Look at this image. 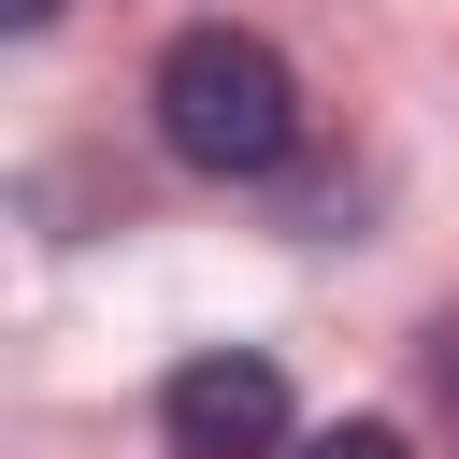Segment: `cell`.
I'll return each instance as SVG.
<instances>
[{
    "label": "cell",
    "mask_w": 459,
    "mask_h": 459,
    "mask_svg": "<svg viewBox=\"0 0 459 459\" xmlns=\"http://www.w3.org/2000/svg\"><path fill=\"white\" fill-rule=\"evenodd\" d=\"M158 445L172 459H287V373L258 344H186L158 373Z\"/></svg>",
    "instance_id": "2"
},
{
    "label": "cell",
    "mask_w": 459,
    "mask_h": 459,
    "mask_svg": "<svg viewBox=\"0 0 459 459\" xmlns=\"http://www.w3.org/2000/svg\"><path fill=\"white\" fill-rule=\"evenodd\" d=\"M0 29H14V43H43V29H57V0H0Z\"/></svg>",
    "instance_id": "4"
},
{
    "label": "cell",
    "mask_w": 459,
    "mask_h": 459,
    "mask_svg": "<svg viewBox=\"0 0 459 459\" xmlns=\"http://www.w3.org/2000/svg\"><path fill=\"white\" fill-rule=\"evenodd\" d=\"M430 387H445V416H459V330H430Z\"/></svg>",
    "instance_id": "5"
},
{
    "label": "cell",
    "mask_w": 459,
    "mask_h": 459,
    "mask_svg": "<svg viewBox=\"0 0 459 459\" xmlns=\"http://www.w3.org/2000/svg\"><path fill=\"white\" fill-rule=\"evenodd\" d=\"M287 459H416V445H402L387 416H330V430H316V445H287Z\"/></svg>",
    "instance_id": "3"
},
{
    "label": "cell",
    "mask_w": 459,
    "mask_h": 459,
    "mask_svg": "<svg viewBox=\"0 0 459 459\" xmlns=\"http://www.w3.org/2000/svg\"><path fill=\"white\" fill-rule=\"evenodd\" d=\"M143 115H158V143H172L186 172H215V186H258V172L301 158V72H287L258 29H230V14H201V29L158 43Z\"/></svg>",
    "instance_id": "1"
}]
</instances>
